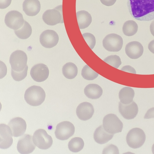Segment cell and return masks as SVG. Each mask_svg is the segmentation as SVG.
Listing matches in <instances>:
<instances>
[{
	"label": "cell",
	"mask_w": 154,
	"mask_h": 154,
	"mask_svg": "<svg viewBox=\"0 0 154 154\" xmlns=\"http://www.w3.org/2000/svg\"><path fill=\"white\" fill-rule=\"evenodd\" d=\"M134 94V91L132 88L125 87L122 88L119 92L120 102L124 104L130 103L133 101Z\"/></svg>",
	"instance_id": "cell-22"
},
{
	"label": "cell",
	"mask_w": 154,
	"mask_h": 154,
	"mask_svg": "<svg viewBox=\"0 0 154 154\" xmlns=\"http://www.w3.org/2000/svg\"><path fill=\"white\" fill-rule=\"evenodd\" d=\"M78 24L80 29H83L88 27L92 22L91 14L87 11L82 10L76 13Z\"/></svg>",
	"instance_id": "cell-23"
},
{
	"label": "cell",
	"mask_w": 154,
	"mask_h": 154,
	"mask_svg": "<svg viewBox=\"0 0 154 154\" xmlns=\"http://www.w3.org/2000/svg\"><path fill=\"white\" fill-rule=\"evenodd\" d=\"M27 57L23 51L17 50L13 52L10 55L9 62L11 69L19 72L23 71L27 66Z\"/></svg>",
	"instance_id": "cell-6"
},
{
	"label": "cell",
	"mask_w": 154,
	"mask_h": 154,
	"mask_svg": "<svg viewBox=\"0 0 154 154\" xmlns=\"http://www.w3.org/2000/svg\"><path fill=\"white\" fill-rule=\"evenodd\" d=\"M81 75L86 80H93L98 76L99 74L92 69L87 65H86L82 69Z\"/></svg>",
	"instance_id": "cell-28"
},
{
	"label": "cell",
	"mask_w": 154,
	"mask_h": 154,
	"mask_svg": "<svg viewBox=\"0 0 154 154\" xmlns=\"http://www.w3.org/2000/svg\"><path fill=\"white\" fill-rule=\"evenodd\" d=\"M151 118H154V107L149 109L146 113L144 119H148Z\"/></svg>",
	"instance_id": "cell-33"
},
{
	"label": "cell",
	"mask_w": 154,
	"mask_h": 154,
	"mask_svg": "<svg viewBox=\"0 0 154 154\" xmlns=\"http://www.w3.org/2000/svg\"><path fill=\"white\" fill-rule=\"evenodd\" d=\"M28 66H26L22 71L16 72L11 69V75L13 79L15 81H20L23 80L26 76L27 73Z\"/></svg>",
	"instance_id": "cell-30"
},
{
	"label": "cell",
	"mask_w": 154,
	"mask_h": 154,
	"mask_svg": "<svg viewBox=\"0 0 154 154\" xmlns=\"http://www.w3.org/2000/svg\"><path fill=\"white\" fill-rule=\"evenodd\" d=\"M11 128L7 125L2 124L0 125V148L5 149L12 145L13 135Z\"/></svg>",
	"instance_id": "cell-14"
},
{
	"label": "cell",
	"mask_w": 154,
	"mask_h": 154,
	"mask_svg": "<svg viewBox=\"0 0 154 154\" xmlns=\"http://www.w3.org/2000/svg\"><path fill=\"white\" fill-rule=\"evenodd\" d=\"M75 131V128L74 125L69 122L64 121L57 125L55 134L57 139L64 140L72 136Z\"/></svg>",
	"instance_id": "cell-9"
},
{
	"label": "cell",
	"mask_w": 154,
	"mask_h": 154,
	"mask_svg": "<svg viewBox=\"0 0 154 154\" xmlns=\"http://www.w3.org/2000/svg\"><path fill=\"white\" fill-rule=\"evenodd\" d=\"M59 40L58 34L54 30L47 29L43 31L39 37L41 45L46 48H51L57 44Z\"/></svg>",
	"instance_id": "cell-11"
},
{
	"label": "cell",
	"mask_w": 154,
	"mask_h": 154,
	"mask_svg": "<svg viewBox=\"0 0 154 154\" xmlns=\"http://www.w3.org/2000/svg\"><path fill=\"white\" fill-rule=\"evenodd\" d=\"M76 114L78 118L82 121L90 119L93 116L94 109L90 103L85 102L80 103L76 109Z\"/></svg>",
	"instance_id": "cell-18"
},
{
	"label": "cell",
	"mask_w": 154,
	"mask_h": 154,
	"mask_svg": "<svg viewBox=\"0 0 154 154\" xmlns=\"http://www.w3.org/2000/svg\"><path fill=\"white\" fill-rule=\"evenodd\" d=\"M46 96L45 92L41 87L33 85L25 91L24 98L26 102L32 106H38L44 101Z\"/></svg>",
	"instance_id": "cell-2"
},
{
	"label": "cell",
	"mask_w": 154,
	"mask_h": 154,
	"mask_svg": "<svg viewBox=\"0 0 154 154\" xmlns=\"http://www.w3.org/2000/svg\"><path fill=\"white\" fill-rule=\"evenodd\" d=\"M125 51L127 56L130 58L136 59L143 55L144 49L142 45L140 42L133 41L126 45Z\"/></svg>",
	"instance_id": "cell-17"
},
{
	"label": "cell",
	"mask_w": 154,
	"mask_h": 154,
	"mask_svg": "<svg viewBox=\"0 0 154 154\" xmlns=\"http://www.w3.org/2000/svg\"><path fill=\"white\" fill-rule=\"evenodd\" d=\"M62 72L64 76L68 79H71L77 76L78 69L76 66L72 62H68L63 66Z\"/></svg>",
	"instance_id": "cell-24"
},
{
	"label": "cell",
	"mask_w": 154,
	"mask_h": 154,
	"mask_svg": "<svg viewBox=\"0 0 154 154\" xmlns=\"http://www.w3.org/2000/svg\"><path fill=\"white\" fill-rule=\"evenodd\" d=\"M24 22L22 14L16 10L8 12L5 17V22L6 25L14 30L21 28Z\"/></svg>",
	"instance_id": "cell-10"
},
{
	"label": "cell",
	"mask_w": 154,
	"mask_h": 154,
	"mask_svg": "<svg viewBox=\"0 0 154 154\" xmlns=\"http://www.w3.org/2000/svg\"><path fill=\"white\" fill-rule=\"evenodd\" d=\"M16 36L19 38L26 39L29 38L31 35L32 28L30 24L25 20L23 26L20 29L14 30Z\"/></svg>",
	"instance_id": "cell-25"
},
{
	"label": "cell",
	"mask_w": 154,
	"mask_h": 154,
	"mask_svg": "<svg viewBox=\"0 0 154 154\" xmlns=\"http://www.w3.org/2000/svg\"><path fill=\"white\" fill-rule=\"evenodd\" d=\"M152 153L154 154V143L153 144L152 146Z\"/></svg>",
	"instance_id": "cell-39"
},
{
	"label": "cell",
	"mask_w": 154,
	"mask_h": 154,
	"mask_svg": "<svg viewBox=\"0 0 154 154\" xmlns=\"http://www.w3.org/2000/svg\"><path fill=\"white\" fill-rule=\"evenodd\" d=\"M87 44L91 49H93L96 45V39L93 35L91 33L86 32L82 34Z\"/></svg>",
	"instance_id": "cell-31"
},
{
	"label": "cell",
	"mask_w": 154,
	"mask_h": 154,
	"mask_svg": "<svg viewBox=\"0 0 154 154\" xmlns=\"http://www.w3.org/2000/svg\"><path fill=\"white\" fill-rule=\"evenodd\" d=\"M32 140L34 144L42 149H49L53 143L51 137L45 130L41 129L35 131L32 137Z\"/></svg>",
	"instance_id": "cell-7"
},
{
	"label": "cell",
	"mask_w": 154,
	"mask_h": 154,
	"mask_svg": "<svg viewBox=\"0 0 154 154\" xmlns=\"http://www.w3.org/2000/svg\"><path fill=\"white\" fill-rule=\"evenodd\" d=\"M148 48L151 52L154 54V40L149 43L148 45Z\"/></svg>",
	"instance_id": "cell-37"
},
{
	"label": "cell",
	"mask_w": 154,
	"mask_h": 154,
	"mask_svg": "<svg viewBox=\"0 0 154 154\" xmlns=\"http://www.w3.org/2000/svg\"><path fill=\"white\" fill-rule=\"evenodd\" d=\"M32 78L35 81L42 82L45 81L49 75L47 66L43 63H38L34 66L30 71Z\"/></svg>",
	"instance_id": "cell-12"
},
{
	"label": "cell",
	"mask_w": 154,
	"mask_h": 154,
	"mask_svg": "<svg viewBox=\"0 0 154 154\" xmlns=\"http://www.w3.org/2000/svg\"><path fill=\"white\" fill-rule=\"evenodd\" d=\"M113 134H110L105 131L103 126L100 125L95 130L94 134V138L95 141L100 144L108 142L113 137Z\"/></svg>",
	"instance_id": "cell-20"
},
{
	"label": "cell",
	"mask_w": 154,
	"mask_h": 154,
	"mask_svg": "<svg viewBox=\"0 0 154 154\" xmlns=\"http://www.w3.org/2000/svg\"><path fill=\"white\" fill-rule=\"evenodd\" d=\"M123 40L121 36L115 33L106 35L103 40L104 48L109 52H118L122 48Z\"/></svg>",
	"instance_id": "cell-8"
},
{
	"label": "cell",
	"mask_w": 154,
	"mask_h": 154,
	"mask_svg": "<svg viewBox=\"0 0 154 154\" xmlns=\"http://www.w3.org/2000/svg\"><path fill=\"white\" fill-rule=\"evenodd\" d=\"M127 5L130 14L136 20L154 19V0H128Z\"/></svg>",
	"instance_id": "cell-1"
},
{
	"label": "cell",
	"mask_w": 154,
	"mask_h": 154,
	"mask_svg": "<svg viewBox=\"0 0 154 154\" xmlns=\"http://www.w3.org/2000/svg\"><path fill=\"white\" fill-rule=\"evenodd\" d=\"M146 139L145 134L143 130L138 128H134L128 132L126 141L128 146L134 149L141 147Z\"/></svg>",
	"instance_id": "cell-3"
},
{
	"label": "cell",
	"mask_w": 154,
	"mask_h": 154,
	"mask_svg": "<svg viewBox=\"0 0 154 154\" xmlns=\"http://www.w3.org/2000/svg\"><path fill=\"white\" fill-rule=\"evenodd\" d=\"M13 135L18 137L23 135L26 128V124L25 121L22 118L17 117L10 120L8 123Z\"/></svg>",
	"instance_id": "cell-16"
},
{
	"label": "cell",
	"mask_w": 154,
	"mask_h": 154,
	"mask_svg": "<svg viewBox=\"0 0 154 154\" xmlns=\"http://www.w3.org/2000/svg\"><path fill=\"white\" fill-rule=\"evenodd\" d=\"M32 136L25 134L18 140L17 146L18 151L21 154H28L32 152L35 146L33 143Z\"/></svg>",
	"instance_id": "cell-15"
},
{
	"label": "cell",
	"mask_w": 154,
	"mask_h": 154,
	"mask_svg": "<svg viewBox=\"0 0 154 154\" xmlns=\"http://www.w3.org/2000/svg\"><path fill=\"white\" fill-rule=\"evenodd\" d=\"M150 30L152 35L154 36V20L152 22L150 25Z\"/></svg>",
	"instance_id": "cell-38"
},
{
	"label": "cell",
	"mask_w": 154,
	"mask_h": 154,
	"mask_svg": "<svg viewBox=\"0 0 154 154\" xmlns=\"http://www.w3.org/2000/svg\"><path fill=\"white\" fill-rule=\"evenodd\" d=\"M12 0H0V8L4 9L11 4Z\"/></svg>",
	"instance_id": "cell-35"
},
{
	"label": "cell",
	"mask_w": 154,
	"mask_h": 154,
	"mask_svg": "<svg viewBox=\"0 0 154 154\" xmlns=\"http://www.w3.org/2000/svg\"><path fill=\"white\" fill-rule=\"evenodd\" d=\"M138 26L137 23L132 20L126 21L122 27V31L124 34L128 36L134 35L137 32Z\"/></svg>",
	"instance_id": "cell-26"
},
{
	"label": "cell",
	"mask_w": 154,
	"mask_h": 154,
	"mask_svg": "<svg viewBox=\"0 0 154 154\" xmlns=\"http://www.w3.org/2000/svg\"><path fill=\"white\" fill-rule=\"evenodd\" d=\"M103 154H119L117 147L112 144L108 145L103 149Z\"/></svg>",
	"instance_id": "cell-32"
},
{
	"label": "cell",
	"mask_w": 154,
	"mask_h": 154,
	"mask_svg": "<svg viewBox=\"0 0 154 154\" xmlns=\"http://www.w3.org/2000/svg\"><path fill=\"white\" fill-rule=\"evenodd\" d=\"M119 110L124 118L130 120L136 117L138 112V108L137 105L134 101L128 104H124L120 102L119 104Z\"/></svg>",
	"instance_id": "cell-13"
},
{
	"label": "cell",
	"mask_w": 154,
	"mask_h": 154,
	"mask_svg": "<svg viewBox=\"0 0 154 154\" xmlns=\"http://www.w3.org/2000/svg\"><path fill=\"white\" fill-rule=\"evenodd\" d=\"M121 70L123 71L131 73H136V72L135 69L130 65L124 66L122 67Z\"/></svg>",
	"instance_id": "cell-34"
},
{
	"label": "cell",
	"mask_w": 154,
	"mask_h": 154,
	"mask_svg": "<svg viewBox=\"0 0 154 154\" xmlns=\"http://www.w3.org/2000/svg\"><path fill=\"white\" fill-rule=\"evenodd\" d=\"M84 92L88 98L96 99H98L102 96L103 91L102 88L98 85L90 84L85 87Z\"/></svg>",
	"instance_id": "cell-21"
},
{
	"label": "cell",
	"mask_w": 154,
	"mask_h": 154,
	"mask_svg": "<svg viewBox=\"0 0 154 154\" xmlns=\"http://www.w3.org/2000/svg\"><path fill=\"white\" fill-rule=\"evenodd\" d=\"M101 3L103 5L108 6L113 5L116 0H100Z\"/></svg>",
	"instance_id": "cell-36"
},
{
	"label": "cell",
	"mask_w": 154,
	"mask_h": 154,
	"mask_svg": "<svg viewBox=\"0 0 154 154\" xmlns=\"http://www.w3.org/2000/svg\"><path fill=\"white\" fill-rule=\"evenodd\" d=\"M103 61L116 68H118L122 64L120 57L116 55L108 56L105 58Z\"/></svg>",
	"instance_id": "cell-29"
},
{
	"label": "cell",
	"mask_w": 154,
	"mask_h": 154,
	"mask_svg": "<svg viewBox=\"0 0 154 154\" xmlns=\"http://www.w3.org/2000/svg\"><path fill=\"white\" fill-rule=\"evenodd\" d=\"M84 143L83 140L80 137H75L69 142L68 147L70 151L74 152L80 151L84 147Z\"/></svg>",
	"instance_id": "cell-27"
},
{
	"label": "cell",
	"mask_w": 154,
	"mask_h": 154,
	"mask_svg": "<svg viewBox=\"0 0 154 154\" xmlns=\"http://www.w3.org/2000/svg\"><path fill=\"white\" fill-rule=\"evenodd\" d=\"M41 7L38 0H24L23 4V10L29 16L37 15L40 12Z\"/></svg>",
	"instance_id": "cell-19"
},
{
	"label": "cell",
	"mask_w": 154,
	"mask_h": 154,
	"mask_svg": "<svg viewBox=\"0 0 154 154\" xmlns=\"http://www.w3.org/2000/svg\"><path fill=\"white\" fill-rule=\"evenodd\" d=\"M103 126L106 131L113 134L121 132L123 128L122 121L116 115L112 113L104 117Z\"/></svg>",
	"instance_id": "cell-4"
},
{
	"label": "cell",
	"mask_w": 154,
	"mask_h": 154,
	"mask_svg": "<svg viewBox=\"0 0 154 154\" xmlns=\"http://www.w3.org/2000/svg\"><path fill=\"white\" fill-rule=\"evenodd\" d=\"M42 18L44 22L48 25L54 26L63 23L62 5H59L54 9L46 10L43 14Z\"/></svg>",
	"instance_id": "cell-5"
}]
</instances>
